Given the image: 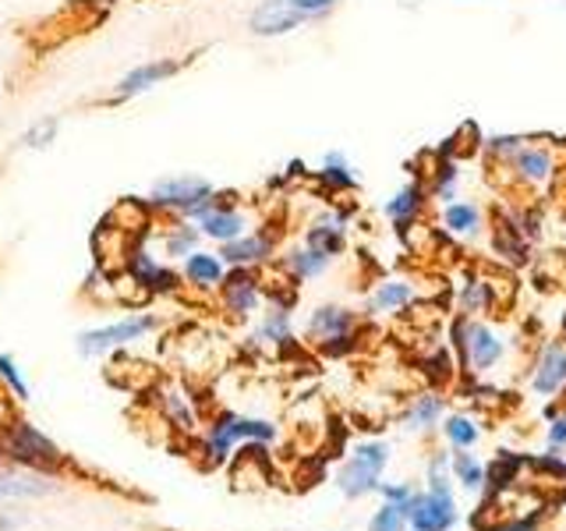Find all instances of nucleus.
<instances>
[{"instance_id": "obj_44", "label": "nucleus", "mask_w": 566, "mask_h": 531, "mask_svg": "<svg viewBox=\"0 0 566 531\" xmlns=\"http://www.w3.org/2000/svg\"><path fill=\"white\" fill-rule=\"evenodd\" d=\"M379 492H382V500H386V503H400V507L411 503V496H415V489L407 486V482H397V486H382V482H379Z\"/></svg>"}, {"instance_id": "obj_37", "label": "nucleus", "mask_w": 566, "mask_h": 531, "mask_svg": "<svg viewBox=\"0 0 566 531\" xmlns=\"http://www.w3.org/2000/svg\"><path fill=\"white\" fill-rule=\"evenodd\" d=\"M0 383H4L18 400H29V383L11 354H0Z\"/></svg>"}, {"instance_id": "obj_45", "label": "nucleus", "mask_w": 566, "mask_h": 531, "mask_svg": "<svg viewBox=\"0 0 566 531\" xmlns=\"http://www.w3.org/2000/svg\"><path fill=\"white\" fill-rule=\"evenodd\" d=\"M566 447V412L548 418V450H563Z\"/></svg>"}, {"instance_id": "obj_46", "label": "nucleus", "mask_w": 566, "mask_h": 531, "mask_svg": "<svg viewBox=\"0 0 566 531\" xmlns=\"http://www.w3.org/2000/svg\"><path fill=\"white\" fill-rule=\"evenodd\" d=\"M559 326H563V336H566V309H563V323Z\"/></svg>"}, {"instance_id": "obj_9", "label": "nucleus", "mask_w": 566, "mask_h": 531, "mask_svg": "<svg viewBox=\"0 0 566 531\" xmlns=\"http://www.w3.org/2000/svg\"><path fill=\"white\" fill-rule=\"evenodd\" d=\"M177 71H181V61H170V58L135 64L132 71H124V75L117 79V85H114V103L149 93V88H156V85H164L167 79H174Z\"/></svg>"}, {"instance_id": "obj_16", "label": "nucleus", "mask_w": 566, "mask_h": 531, "mask_svg": "<svg viewBox=\"0 0 566 531\" xmlns=\"http://www.w3.org/2000/svg\"><path fill=\"white\" fill-rule=\"evenodd\" d=\"M273 244H276L273 235H265V230H244L241 238L220 244V259L227 266H248V270H252V266L273 256Z\"/></svg>"}, {"instance_id": "obj_29", "label": "nucleus", "mask_w": 566, "mask_h": 531, "mask_svg": "<svg viewBox=\"0 0 566 531\" xmlns=\"http://www.w3.org/2000/svg\"><path fill=\"white\" fill-rule=\"evenodd\" d=\"M199 238H202V230H199V227H191V223L185 220V223L170 227L167 235H164V252H167L170 259H188L191 252H199Z\"/></svg>"}, {"instance_id": "obj_18", "label": "nucleus", "mask_w": 566, "mask_h": 531, "mask_svg": "<svg viewBox=\"0 0 566 531\" xmlns=\"http://www.w3.org/2000/svg\"><path fill=\"white\" fill-rule=\"evenodd\" d=\"M485 227V212L478 202H468V199H453L442 206V230L453 238H474L482 235Z\"/></svg>"}, {"instance_id": "obj_12", "label": "nucleus", "mask_w": 566, "mask_h": 531, "mask_svg": "<svg viewBox=\"0 0 566 531\" xmlns=\"http://www.w3.org/2000/svg\"><path fill=\"white\" fill-rule=\"evenodd\" d=\"M347 217H350V209L318 212V217L305 227V244L315 248V252H323L326 259L344 256V248H347Z\"/></svg>"}, {"instance_id": "obj_3", "label": "nucleus", "mask_w": 566, "mask_h": 531, "mask_svg": "<svg viewBox=\"0 0 566 531\" xmlns=\"http://www.w3.org/2000/svg\"><path fill=\"white\" fill-rule=\"evenodd\" d=\"M153 330H156V315H149V312L117 319V323H111V326L85 330L78 336V354L82 358H103V354H111L117 347H128V344L142 341V336L153 333Z\"/></svg>"}, {"instance_id": "obj_11", "label": "nucleus", "mask_w": 566, "mask_h": 531, "mask_svg": "<svg viewBox=\"0 0 566 531\" xmlns=\"http://www.w3.org/2000/svg\"><path fill=\"white\" fill-rule=\"evenodd\" d=\"M510 174L527 188H545L556 177V153L548 146H521L506 159Z\"/></svg>"}, {"instance_id": "obj_34", "label": "nucleus", "mask_w": 566, "mask_h": 531, "mask_svg": "<svg viewBox=\"0 0 566 531\" xmlns=\"http://www.w3.org/2000/svg\"><path fill=\"white\" fill-rule=\"evenodd\" d=\"M259 341H265V344H287V341H294V336H291V312L273 305L270 315H265L262 326H259Z\"/></svg>"}, {"instance_id": "obj_30", "label": "nucleus", "mask_w": 566, "mask_h": 531, "mask_svg": "<svg viewBox=\"0 0 566 531\" xmlns=\"http://www.w3.org/2000/svg\"><path fill=\"white\" fill-rule=\"evenodd\" d=\"M442 436H447L453 450H471L478 436H482V429H478V421L471 415H450L442 421Z\"/></svg>"}, {"instance_id": "obj_27", "label": "nucleus", "mask_w": 566, "mask_h": 531, "mask_svg": "<svg viewBox=\"0 0 566 531\" xmlns=\"http://www.w3.org/2000/svg\"><path fill=\"white\" fill-rule=\"evenodd\" d=\"M457 188H460V164L457 159H439L432 170V181H429V195L447 206L457 199Z\"/></svg>"}, {"instance_id": "obj_7", "label": "nucleus", "mask_w": 566, "mask_h": 531, "mask_svg": "<svg viewBox=\"0 0 566 531\" xmlns=\"http://www.w3.org/2000/svg\"><path fill=\"white\" fill-rule=\"evenodd\" d=\"M195 223H199L202 230V238H212L217 244H227V241H234L241 238L244 230H248V220L241 217V209L234 206V199L223 191H217V199H212V206L206 212H199L195 217Z\"/></svg>"}, {"instance_id": "obj_42", "label": "nucleus", "mask_w": 566, "mask_h": 531, "mask_svg": "<svg viewBox=\"0 0 566 531\" xmlns=\"http://www.w3.org/2000/svg\"><path fill=\"white\" fill-rule=\"evenodd\" d=\"M429 489H450V457L436 454L429 465Z\"/></svg>"}, {"instance_id": "obj_41", "label": "nucleus", "mask_w": 566, "mask_h": 531, "mask_svg": "<svg viewBox=\"0 0 566 531\" xmlns=\"http://www.w3.org/2000/svg\"><path fill=\"white\" fill-rule=\"evenodd\" d=\"M291 4L305 14V22H318V18H326L340 0H291Z\"/></svg>"}, {"instance_id": "obj_32", "label": "nucleus", "mask_w": 566, "mask_h": 531, "mask_svg": "<svg viewBox=\"0 0 566 531\" xmlns=\"http://www.w3.org/2000/svg\"><path fill=\"white\" fill-rule=\"evenodd\" d=\"M442 412H447V404H442V397H436V394H421V397H415L411 412H407V425H411V429H432V425L442 418Z\"/></svg>"}, {"instance_id": "obj_17", "label": "nucleus", "mask_w": 566, "mask_h": 531, "mask_svg": "<svg viewBox=\"0 0 566 531\" xmlns=\"http://www.w3.org/2000/svg\"><path fill=\"white\" fill-rule=\"evenodd\" d=\"M358 326V315L344 305H323L308 315V336L312 341H333V336H344V333H354Z\"/></svg>"}, {"instance_id": "obj_40", "label": "nucleus", "mask_w": 566, "mask_h": 531, "mask_svg": "<svg viewBox=\"0 0 566 531\" xmlns=\"http://www.w3.org/2000/svg\"><path fill=\"white\" fill-rule=\"evenodd\" d=\"M521 146H524V138H521V135H489V138H485V153L495 156V159H503V164H506V159H510L513 153H517Z\"/></svg>"}, {"instance_id": "obj_13", "label": "nucleus", "mask_w": 566, "mask_h": 531, "mask_svg": "<svg viewBox=\"0 0 566 531\" xmlns=\"http://www.w3.org/2000/svg\"><path fill=\"white\" fill-rule=\"evenodd\" d=\"M220 294H223V305L227 312L234 315H252L262 301V288H259V277L248 270V266H234L223 283H220Z\"/></svg>"}, {"instance_id": "obj_43", "label": "nucleus", "mask_w": 566, "mask_h": 531, "mask_svg": "<svg viewBox=\"0 0 566 531\" xmlns=\"http://www.w3.org/2000/svg\"><path fill=\"white\" fill-rule=\"evenodd\" d=\"M354 347H358V336H354V333H344V336H333V341H323V351L329 354V358H344V354H350Z\"/></svg>"}, {"instance_id": "obj_33", "label": "nucleus", "mask_w": 566, "mask_h": 531, "mask_svg": "<svg viewBox=\"0 0 566 531\" xmlns=\"http://www.w3.org/2000/svg\"><path fill=\"white\" fill-rule=\"evenodd\" d=\"M57 132H61V117H40L22 132V146L32 149V153L50 149L53 142H57Z\"/></svg>"}, {"instance_id": "obj_8", "label": "nucleus", "mask_w": 566, "mask_h": 531, "mask_svg": "<svg viewBox=\"0 0 566 531\" xmlns=\"http://www.w3.org/2000/svg\"><path fill=\"white\" fill-rule=\"evenodd\" d=\"M8 454L14 460H22V465H35V468H53L61 460V450L53 447V442L35 429L29 421H18L11 436H8Z\"/></svg>"}, {"instance_id": "obj_14", "label": "nucleus", "mask_w": 566, "mask_h": 531, "mask_svg": "<svg viewBox=\"0 0 566 531\" xmlns=\"http://www.w3.org/2000/svg\"><path fill=\"white\" fill-rule=\"evenodd\" d=\"M128 273H132V280L135 283H142L146 291H153V294H170V291H177L181 288V277H177L170 266H164V262H156L146 248H135L132 252V259H128Z\"/></svg>"}, {"instance_id": "obj_31", "label": "nucleus", "mask_w": 566, "mask_h": 531, "mask_svg": "<svg viewBox=\"0 0 566 531\" xmlns=\"http://www.w3.org/2000/svg\"><path fill=\"white\" fill-rule=\"evenodd\" d=\"M450 478H457L464 489H482L485 486V465L474 454L460 450L450 457Z\"/></svg>"}, {"instance_id": "obj_39", "label": "nucleus", "mask_w": 566, "mask_h": 531, "mask_svg": "<svg viewBox=\"0 0 566 531\" xmlns=\"http://www.w3.org/2000/svg\"><path fill=\"white\" fill-rule=\"evenodd\" d=\"M531 468H535L538 475L545 478H566V460L556 454V450H548V454H538V457H524Z\"/></svg>"}, {"instance_id": "obj_2", "label": "nucleus", "mask_w": 566, "mask_h": 531, "mask_svg": "<svg viewBox=\"0 0 566 531\" xmlns=\"http://www.w3.org/2000/svg\"><path fill=\"white\" fill-rule=\"evenodd\" d=\"M389 465V447L386 442H358L344 460V468L336 471V489H340L347 500H361V496L379 489V478Z\"/></svg>"}, {"instance_id": "obj_20", "label": "nucleus", "mask_w": 566, "mask_h": 531, "mask_svg": "<svg viewBox=\"0 0 566 531\" xmlns=\"http://www.w3.org/2000/svg\"><path fill=\"white\" fill-rule=\"evenodd\" d=\"M318 185H323L329 195H344V191H354L358 188V174L350 170L347 156L344 153H326L323 156V170H318Z\"/></svg>"}, {"instance_id": "obj_24", "label": "nucleus", "mask_w": 566, "mask_h": 531, "mask_svg": "<svg viewBox=\"0 0 566 531\" xmlns=\"http://www.w3.org/2000/svg\"><path fill=\"white\" fill-rule=\"evenodd\" d=\"M283 262H287V270H291L294 280H315V277H323L329 270V259L323 252H315V248H308V244L291 248Z\"/></svg>"}, {"instance_id": "obj_22", "label": "nucleus", "mask_w": 566, "mask_h": 531, "mask_svg": "<svg viewBox=\"0 0 566 531\" xmlns=\"http://www.w3.org/2000/svg\"><path fill=\"white\" fill-rule=\"evenodd\" d=\"M524 471V457L521 454H500L492 460V465H485V486L489 496H503L513 489V482H517V475Z\"/></svg>"}, {"instance_id": "obj_15", "label": "nucleus", "mask_w": 566, "mask_h": 531, "mask_svg": "<svg viewBox=\"0 0 566 531\" xmlns=\"http://www.w3.org/2000/svg\"><path fill=\"white\" fill-rule=\"evenodd\" d=\"M566 386V347L563 344H548L535 368H531V389L538 397H556L559 389Z\"/></svg>"}, {"instance_id": "obj_26", "label": "nucleus", "mask_w": 566, "mask_h": 531, "mask_svg": "<svg viewBox=\"0 0 566 531\" xmlns=\"http://www.w3.org/2000/svg\"><path fill=\"white\" fill-rule=\"evenodd\" d=\"M460 309L464 315H482V312H492L495 309V288L482 277H471L464 288H460Z\"/></svg>"}, {"instance_id": "obj_10", "label": "nucleus", "mask_w": 566, "mask_h": 531, "mask_svg": "<svg viewBox=\"0 0 566 531\" xmlns=\"http://www.w3.org/2000/svg\"><path fill=\"white\" fill-rule=\"evenodd\" d=\"M424 202H429V188H424L421 181H407L403 188H397L394 195H389L382 212H386V220L394 223L397 235L407 238V235H411V227L421 220Z\"/></svg>"}, {"instance_id": "obj_36", "label": "nucleus", "mask_w": 566, "mask_h": 531, "mask_svg": "<svg viewBox=\"0 0 566 531\" xmlns=\"http://www.w3.org/2000/svg\"><path fill=\"white\" fill-rule=\"evenodd\" d=\"M368 531H407V507L382 500V507L371 513Z\"/></svg>"}, {"instance_id": "obj_4", "label": "nucleus", "mask_w": 566, "mask_h": 531, "mask_svg": "<svg viewBox=\"0 0 566 531\" xmlns=\"http://www.w3.org/2000/svg\"><path fill=\"white\" fill-rule=\"evenodd\" d=\"M503 358H506L503 333L495 326H489V323H474V319H468L464 344H460V365L482 376V372H492Z\"/></svg>"}, {"instance_id": "obj_28", "label": "nucleus", "mask_w": 566, "mask_h": 531, "mask_svg": "<svg viewBox=\"0 0 566 531\" xmlns=\"http://www.w3.org/2000/svg\"><path fill=\"white\" fill-rule=\"evenodd\" d=\"M50 486L40 478L22 471H0V500H29V496H43Z\"/></svg>"}, {"instance_id": "obj_47", "label": "nucleus", "mask_w": 566, "mask_h": 531, "mask_svg": "<svg viewBox=\"0 0 566 531\" xmlns=\"http://www.w3.org/2000/svg\"><path fill=\"white\" fill-rule=\"evenodd\" d=\"M0 93H4V82H0Z\"/></svg>"}, {"instance_id": "obj_5", "label": "nucleus", "mask_w": 566, "mask_h": 531, "mask_svg": "<svg viewBox=\"0 0 566 531\" xmlns=\"http://www.w3.org/2000/svg\"><path fill=\"white\" fill-rule=\"evenodd\" d=\"M457 524L453 489H424L407 503V528L411 531H450Z\"/></svg>"}, {"instance_id": "obj_35", "label": "nucleus", "mask_w": 566, "mask_h": 531, "mask_svg": "<svg viewBox=\"0 0 566 531\" xmlns=\"http://www.w3.org/2000/svg\"><path fill=\"white\" fill-rule=\"evenodd\" d=\"M234 439L241 442H270L276 439V425L265 421V418H244V415H234Z\"/></svg>"}, {"instance_id": "obj_23", "label": "nucleus", "mask_w": 566, "mask_h": 531, "mask_svg": "<svg viewBox=\"0 0 566 531\" xmlns=\"http://www.w3.org/2000/svg\"><path fill=\"white\" fill-rule=\"evenodd\" d=\"M492 244H495V252L506 256V259H513L517 266H524V262H527V248H531V241L521 235L517 217H503V220H500V227H495Z\"/></svg>"}, {"instance_id": "obj_21", "label": "nucleus", "mask_w": 566, "mask_h": 531, "mask_svg": "<svg viewBox=\"0 0 566 531\" xmlns=\"http://www.w3.org/2000/svg\"><path fill=\"white\" fill-rule=\"evenodd\" d=\"M415 301V288L407 280H382L368 298V312L382 315V312H400Z\"/></svg>"}, {"instance_id": "obj_1", "label": "nucleus", "mask_w": 566, "mask_h": 531, "mask_svg": "<svg viewBox=\"0 0 566 531\" xmlns=\"http://www.w3.org/2000/svg\"><path fill=\"white\" fill-rule=\"evenodd\" d=\"M212 199H217V188H212L202 174L159 177V181L149 188V206L181 212L185 220H195L199 212H206L212 206Z\"/></svg>"}, {"instance_id": "obj_6", "label": "nucleus", "mask_w": 566, "mask_h": 531, "mask_svg": "<svg viewBox=\"0 0 566 531\" xmlns=\"http://www.w3.org/2000/svg\"><path fill=\"white\" fill-rule=\"evenodd\" d=\"M301 25H308V22L291 0H259L252 14H248V29H252V35H259V40H276V35H287Z\"/></svg>"}, {"instance_id": "obj_19", "label": "nucleus", "mask_w": 566, "mask_h": 531, "mask_svg": "<svg viewBox=\"0 0 566 531\" xmlns=\"http://www.w3.org/2000/svg\"><path fill=\"white\" fill-rule=\"evenodd\" d=\"M223 277H227V262L220 256H212V252H191L185 259V280L191 283V288L212 291V288H220Z\"/></svg>"}, {"instance_id": "obj_38", "label": "nucleus", "mask_w": 566, "mask_h": 531, "mask_svg": "<svg viewBox=\"0 0 566 531\" xmlns=\"http://www.w3.org/2000/svg\"><path fill=\"white\" fill-rule=\"evenodd\" d=\"M424 376L432 383H450L453 379V358L447 347H439L432 358H424Z\"/></svg>"}, {"instance_id": "obj_25", "label": "nucleus", "mask_w": 566, "mask_h": 531, "mask_svg": "<svg viewBox=\"0 0 566 531\" xmlns=\"http://www.w3.org/2000/svg\"><path fill=\"white\" fill-rule=\"evenodd\" d=\"M234 412H223L217 421L209 425V436H206V454L217 460V465H223V460L230 457V450H234Z\"/></svg>"}]
</instances>
